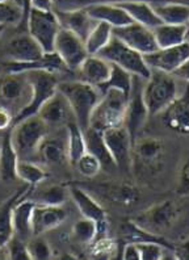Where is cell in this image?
Instances as JSON below:
<instances>
[{
  "label": "cell",
  "instance_id": "57",
  "mask_svg": "<svg viewBox=\"0 0 189 260\" xmlns=\"http://www.w3.org/2000/svg\"><path fill=\"white\" fill-rule=\"evenodd\" d=\"M13 2H15V3L17 4V6L21 7V10H22V0H13Z\"/></svg>",
  "mask_w": 189,
  "mask_h": 260
},
{
  "label": "cell",
  "instance_id": "23",
  "mask_svg": "<svg viewBox=\"0 0 189 260\" xmlns=\"http://www.w3.org/2000/svg\"><path fill=\"white\" fill-rule=\"evenodd\" d=\"M7 55L15 62H32L37 60L45 54L41 46L28 35H21L12 38L7 45Z\"/></svg>",
  "mask_w": 189,
  "mask_h": 260
},
{
  "label": "cell",
  "instance_id": "31",
  "mask_svg": "<svg viewBox=\"0 0 189 260\" xmlns=\"http://www.w3.org/2000/svg\"><path fill=\"white\" fill-rule=\"evenodd\" d=\"M152 8L163 24L189 25V4L162 2L152 4Z\"/></svg>",
  "mask_w": 189,
  "mask_h": 260
},
{
  "label": "cell",
  "instance_id": "26",
  "mask_svg": "<svg viewBox=\"0 0 189 260\" xmlns=\"http://www.w3.org/2000/svg\"><path fill=\"white\" fill-rule=\"evenodd\" d=\"M36 203L28 199V196L21 199L13 208L12 221L15 235L19 237L22 241L28 242L33 237V230H32V216H33V209H35Z\"/></svg>",
  "mask_w": 189,
  "mask_h": 260
},
{
  "label": "cell",
  "instance_id": "43",
  "mask_svg": "<svg viewBox=\"0 0 189 260\" xmlns=\"http://www.w3.org/2000/svg\"><path fill=\"white\" fill-rule=\"evenodd\" d=\"M74 167H76L79 174L82 175V176H84V178L93 179L94 176H98L99 172L101 171L103 166H101L100 160H99L96 156L92 155L91 152L87 151L82 158L79 159Z\"/></svg>",
  "mask_w": 189,
  "mask_h": 260
},
{
  "label": "cell",
  "instance_id": "42",
  "mask_svg": "<svg viewBox=\"0 0 189 260\" xmlns=\"http://www.w3.org/2000/svg\"><path fill=\"white\" fill-rule=\"evenodd\" d=\"M22 21V10L21 7L13 2L8 0L4 3H0V24L2 25H16L21 24Z\"/></svg>",
  "mask_w": 189,
  "mask_h": 260
},
{
  "label": "cell",
  "instance_id": "30",
  "mask_svg": "<svg viewBox=\"0 0 189 260\" xmlns=\"http://www.w3.org/2000/svg\"><path fill=\"white\" fill-rule=\"evenodd\" d=\"M20 158L12 143L11 130L3 137L0 145V180L13 181L17 179V163Z\"/></svg>",
  "mask_w": 189,
  "mask_h": 260
},
{
  "label": "cell",
  "instance_id": "19",
  "mask_svg": "<svg viewBox=\"0 0 189 260\" xmlns=\"http://www.w3.org/2000/svg\"><path fill=\"white\" fill-rule=\"evenodd\" d=\"M99 194L105 197L108 201L121 206L136 205L141 199V192L132 183L118 181V183H101L93 185Z\"/></svg>",
  "mask_w": 189,
  "mask_h": 260
},
{
  "label": "cell",
  "instance_id": "46",
  "mask_svg": "<svg viewBox=\"0 0 189 260\" xmlns=\"http://www.w3.org/2000/svg\"><path fill=\"white\" fill-rule=\"evenodd\" d=\"M137 247L139 250L141 260H161L163 259L164 251L167 250L162 244L155 243V242H142V243H137Z\"/></svg>",
  "mask_w": 189,
  "mask_h": 260
},
{
  "label": "cell",
  "instance_id": "22",
  "mask_svg": "<svg viewBox=\"0 0 189 260\" xmlns=\"http://www.w3.org/2000/svg\"><path fill=\"white\" fill-rule=\"evenodd\" d=\"M62 28H66L71 32L76 33L80 38L85 40L93 26L96 25V20L92 19L84 8H71V10H58L55 11Z\"/></svg>",
  "mask_w": 189,
  "mask_h": 260
},
{
  "label": "cell",
  "instance_id": "1",
  "mask_svg": "<svg viewBox=\"0 0 189 260\" xmlns=\"http://www.w3.org/2000/svg\"><path fill=\"white\" fill-rule=\"evenodd\" d=\"M58 91L65 95L73 109L74 118L83 130H87L91 124V116L94 107L101 99L98 87L85 82L58 83Z\"/></svg>",
  "mask_w": 189,
  "mask_h": 260
},
{
  "label": "cell",
  "instance_id": "14",
  "mask_svg": "<svg viewBox=\"0 0 189 260\" xmlns=\"http://www.w3.org/2000/svg\"><path fill=\"white\" fill-rule=\"evenodd\" d=\"M145 57L146 63L150 69L173 74L189 58V42L166 49H158Z\"/></svg>",
  "mask_w": 189,
  "mask_h": 260
},
{
  "label": "cell",
  "instance_id": "53",
  "mask_svg": "<svg viewBox=\"0 0 189 260\" xmlns=\"http://www.w3.org/2000/svg\"><path fill=\"white\" fill-rule=\"evenodd\" d=\"M29 11H30V0H22V21L21 24L25 25L26 19H28Z\"/></svg>",
  "mask_w": 189,
  "mask_h": 260
},
{
  "label": "cell",
  "instance_id": "38",
  "mask_svg": "<svg viewBox=\"0 0 189 260\" xmlns=\"http://www.w3.org/2000/svg\"><path fill=\"white\" fill-rule=\"evenodd\" d=\"M25 83H28L25 74H6L0 79V99L16 100L24 92Z\"/></svg>",
  "mask_w": 189,
  "mask_h": 260
},
{
  "label": "cell",
  "instance_id": "34",
  "mask_svg": "<svg viewBox=\"0 0 189 260\" xmlns=\"http://www.w3.org/2000/svg\"><path fill=\"white\" fill-rule=\"evenodd\" d=\"M113 37V26L104 21H98L84 40L89 55H98Z\"/></svg>",
  "mask_w": 189,
  "mask_h": 260
},
{
  "label": "cell",
  "instance_id": "56",
  "mask_svg": "<svg viewBox=\"0 0 189 260\" xmlns=\"http://www.w3.org/2000/svg\"><path fill=\"white\" fill-rule=\"evenodd\" d=\"M4 29H6V25H2V24H0V37H2V35H3Z\"/></svg>",
  "mask_w": 189,
  "mask_h": 260
},
{
  "label": "cell",
  "instance_id": "52",
  "mask_svg": "<svg viewBox=\"0 0 189 260\" xmlns=\"http://www.w3.org/2000/svg\"><path fill=\"white\" fill-rule=\"evenodd\" d=\"M172 75H175L176 78H179V79L185 80V82L189 84V58L179 67V69H177L176 71H175V73L172 74Z\"/></svg>",
  "mask_w": 189,
  "mask_h": 260
},
{
  "label": "cell",
  "instance_id": "39",
  "mask_svg": "<svg viewBox=\"0 0 189 260\" xmlns=\"http://www.w3.org/2000/svg\"><path fill=\"white\" fill-rule=\"evenodd\" d=\"M17 178L32 187H37L47 178V174L44 168L36 165L33 160L20 159L17 163Z\"/></svg>",
  "mask_w": 189,
  "mask_h": 260
},
{
  "label": "cell",
  "instance_id": "58",
  "mask_svg": "<svg viewBox=\"0 0 189 260\" xmlns=\"http://www.w3.org/2000/svg\"><path fill=\"white\" fill-rule=\"evenodd\" d=\"M4 2H8V0H0V3H4Z\"/></svg>",
  "mask_w": 189,
  "mask_h": 260
},
{
  "label": "cell",
  "instance_id": "5",
  "mask_svg": "<svg viewBox=\"0 0 189 260\" xmlns=\"http://www.w3.org/2000/svg\"><path fill=\"white\" fill-rule=\"evenodd\" d=\"M99 57L108 60L109 63L117 64L132 75L147 80L151 75V69L146 63L145 57L133 50L117 37H112L109 44L99 53Z\"/></svg>",
  "mask_w": 189,
  "mask_h": 260
},
{
  "label": "cell",
  "instance_id": "18",
  "mask_svg": "<svg viewBox=\"0 0 189 260\" xmlns=\"http://www.w3.org/2000/svg\"><path fill=\"white\" fill-rule=\"evenodd\" d=\"M38 116L42 118L46 125H67L69 122L73 121V109L70 107V103L65 98L62 92L57 89V92L54 93L50 99H47L44 103L40 111Z\"/></svg>",
  "mask_w": 189,
  "mask_h": 260
},
{
  "label": "cell",
  "instance_id": "25",
  "mask_svg": "<svg viewBox=\"0 0 189 260\" xmlns=\"http://www.w3.org/2000/svg\"><path fill=\"white\" fill-rule=\"evenodd\" d=\"M110 69L112 66L108 60L103 59L99 55H88L78 70L80 73L82 82L99 87L108 80L110 75Z\"/></svg>",
  "mask_w": 189,
  "mask_h": 260
},
{
  "label": "cell",
  "instance_id": "28",
  "mask_svg": "<svg viewBox=\"0 0 189 260\" xmlns=\"http://www.w3.org/2000/svg\"><path fill=\"white\" fill-rule=\"evenodd\" d=\"M121 239L123 242H133V243H142V242H155V243L162 244L167 250H175V244L170 241L164 239L161 234H154L151 232H147L143 228L137 225L133 219H128L121 223L120 228Z\"/></svg>",
  "mask_w": 189,
  "mask_h": 260
},
{
  "label": "cell",
  "instance_id": "45",
  "mask_svg": "<svg viewBox=\"0 0 189 260\" xmlns=\"http://www.w3.org/2000/svg\"><path fill=\"white\" fill-rule=\"evenodd\" d=\"M7 255L11 260H32L29 255L26 242L13 235L12 239L6 246Z\"/></svg>",
  "mask_w": 189,
  "mask_h": 260
},
{
  "label": "cell",
  "instance_id": "9",
  "mask_svg": "<svg viewBox=\"0 0 189 260\" xmlns=\"http://www.w3.org/2000/svg\"><path fill=\"white\" fill-rule=\"evenodd\" d=\"M164 159V145L152 136L138 137L133 143L132 163L146 175H156L161 171Z\"/></svg>",
  "mask_w": 189,
  "mask_h": 260
},
{
  "label": "cell",
  "instance_id": "3",
  "mask_svg": "<svg viewBox=\"0 0 189 260\" xmlns=\"http://www.w3.org/2000/svg\"><path fill=\"white\" fill-rule=\"evenodd\" d=\"M143 100L150 116L161 114L176 99L177 86L172 74L151 70V75L143 87Z\"/></svg>",
  "mask_w": 189,
  "mask_h": 260
},
{
  "label": "cell",
  "instance_id": "37",
  "mask_svg": "<svg viewBox=\"0 0 189 260\" xmlns=\"http://www.w3.org/2000/svg\"><path fill=\"white\" fill-rule=\"evenodd\" d=\"M37 158L49 165H62L67 159V146L60 140H46L40 145Z\"/></svg>",
  "mask_w": 189,
  "mask_h": 260
},
{
  "label": "cell",
  "instance_id": "59",
  "mask_svg": "<svg viewBox=\"0 0 189 260\" xmlns=\"http://www.w3.org/2000/svg\"><path fill=\"white\" fill-rule=\"evenodd\" d=\"M186 41H188V42H189V36H188V38H186Z\"/></svg>",
  "mask_w": 189,
  "mask_h": 260
},
{
  "label": "cell",
  "instance_id": "13",
  "mask_svg": "<svg viewBox=\"0 0 189 260\" xmlns=\"http://www.w3.org/2000/svg\"><path fill=\"white\" fill-rule=\"evenodd\" d=\"M142 91H143L142 87L134 88V84H133L132 92H130L128 105H126L125 117H123L122 125L128 130L133 143L136 142V140L139 137V133H141V130L145 126L146 121L150 117L147 107H146L145 100H143Z\"/></svg>",
  "mask_w": 189,
  "mask_h": 260
},
{
  "label": "cell",
  "instance_id": "33",
  "mask_svg": "<svg viewBox=\"0 0 189 260\" xmlns=\"http://www.w3.org/2000/svg\"><path fill=\"white\" fill-rule=\"evenodd\" d=\"M67 126V160L73 166L87 152L84 130L79 126L76 121H71Z\"/></svg>",
  "mask_w": 189,
  "mask_h": 260
},
{
  "label": "cell",
  "instance_id": "4",
  "mask_svg": "<svg viewBox=\"0 0 189 260\" xmlns=\"http://www.w3.org/2000/svg\"><path fill=\"white\" fill-rule=\"evenodd\" d=\"M128 100L129 96L118 89L110 88L105 91L92 112L89 126L100 132L109 127L121 126L123 124Z\"/></svg>",
  "mask_w": 189,
  "mask_h": 260
},
{
  "label": "cell",
  "instance_id": "44",
  "mask_svg": "<svg viewBox=\"0 0 189 260\" xmlns=\"http://www.w3.org/2000/svg\"><path fill=\"white\" fill-rule=\"evenodd\" d=\"M26 246H28L30 259L47 260L51 259V256H53V250H51L50 244L47 243L45 239L36 237L35 239H29L26 242Z\"/></svg>",
  "mask_w": 189,
  "mask_h": 260
},
{
  "label": "cell",
  "instance_id": "10",
  "mask_svg": "<svg viewBox=\"0 0 189 260\" xmlns=\"http://www.w3.org/2000/svg\"><path fill=\"white\" fill-rule=\"evenodd\" d=\"M54 51L59 55L69 70H78L80 64L88 57L83 38L69 29L62 28L55 38Z\"/></svg>",
  "mask_w": 189,
  "mask_h": 260
},
{
  "label": "cell",
  "instance_id": "7",
  "mask_svg": "<svg viewBox=\"0 0 189 260\" xmlns=\"http://www.w3.org/2000/svg\"><path fill=\"white\" fill-rule=\"evenodd\" d=\"M25 26L28 33L45 53H53L58 33L62 29L55 11H40L30 8Z\"/></svg>",
  "mask_w": 189,
  "mask_h": 260
},
{
  "label": "cell",
  "instance_id": "54",
  "mask_svg": "<svg viewBox=\"0 0 189 260\" xmlns=\"http://www.w3.org/2000/svg\"><path fill=\"white\" fill-rule=\"evenodd\" d=\"M118 2H126V0H92V3H118ZM143 2H148V3H162V2H170V0H143Z\"/></svg>",
  "mask_w": 189,
  "mask_h": 260
},
{
  "label": "cell",
  "instance_id": "21",
  "mask_svg": "<svg viewBox=\"0 0 189 260\" xmlns=\"http://www.w3.org/2000/svg\"><path fill=\"white\" fill-rule=\"evenodd\" d=\"M32 185L26 184L25 187L19 188L11 197H8L2 205H0V248H6L8 242L15 235L13 230V208L21 199L26 197L32 189Z\"/></svg>",
  "mask_w": 189,
  "mask_h": 260
},
{
  "label": "cell",
  "instance_id": "16",
  "mask_svg": "<svg viewBox=\"0 0 189 260\" xmlns=\"http://www.w3.org/2000/svg\"><path fill=\"white\" fill-rule=\"evenodd\" d=\"M3 70L6 74H25L29 71H49V73H60L67 71V66L65 64L59 55L53 53H45L40 59L32 62H15L7 60L3 63Z\"/></svg>",
  "mask_w": 189,
  "mask_h": 260
},
{
  "label": "cell",
  "instance_id": "15",
  "mask_svg": "<svg viewBox=\"0 0 189 260\" xmlns=\"http://www.w3.org/2000/svg\"><path fill=\"white\" fill-rule=\"evenodd\" d=\"M161 114L164 126L179 134L189 136V84Z\"/></svg>",
  "mask_w": 189,
  "mask_h": 260
},
{
  "label": "cell",
  "instance_id": "2",
  "mask_svg": "<svg viewBox=\"0 0 189 260\" xmlns=\"http://www.w3.org/2000/svg\"><path fill=\"white\" fill-rule=\"evenodd\" d=\"M46 132L47 125L38 114L13 125L11 127V137L19 158L26 160L37 158L38 149L46 137Z\"/></svg>",
  "mask_w": 189,
  "mask_h": 260
},
{
  "label": "cell",
  "instance_id": "47",
  "mask_svg": "<svg viewBox=\"0 0 189 260\" xmlns=\"http://www.w3.org/2000/svg\"><path fill=\"white\" fill-rule=\"evenodd\" d=\"M177 193L180 196H188L189 194V158L184 163L181 172H180V181L177 185Z\"/></svg>",
  "mask_w": 189,
  "mask_h": 260
},
{
  "label": "cell",
  "instance_id": "41",
  "mask_svg": "<svg viewBox=\"0 0 189 260\" xmlns=\"http://www.w3.org/2000/svg\"><path fill=\"white\" fill-rule=\"evenodd\" d=\"M118 246L113 239L105 237H98L89 243V254L96 259H110L117 255Z\"/></svg>",
  "mask_w": 189,
  "mask_h": 260
},
{
  "label": "cell",
  "instance_id": "17",
  "mask_svg": "<svg viewBox=\"0 0 189 260\" xmlns=\"http://www.w3.org/2000/svg\"><path fill=\"white\" fill-rule=\"evenodd\" d=\"M67 218V212L62 206L42 205L36 204L32 216V230L33 237H40L44 233L62 225Z\"/></svg>",
  "mask_w": 189,
  "mask_h": 260
},
{
  "label": "cell",
  "instance_id": "29",
  "mask_svg": "<svg viewBox=\"0 0 189 260\" xmlns=\"http://www.w3.org/2000/svg\"><path fill=\"white\" fill-rule=\"evenodd\" d=\"M84 137L85 145H87V151L91 152L92 155H94L100 160L101 166H103L104 170H107V171H113L114 168H117L116 163H114L113 158H112L109 150H108L107 145H105L103 132L89 126L88 129L84 130Z\"/></svg>",
  "mask_w": 189,
  "mask_h": 260
},
{
  "label": "cell",
  "instance_id": "12",
  "mask_svg": "<svg viewBox=\"0 0 189 260\" xmlns=\"http://www.w3.org/2000/svg\"><path fill=\"white\" fill-rule=\"evenodd\" d=\"M105 145L113 158L117 168L128 170L132 165V149L133 142L128 130L121 126H114L105 129L103 132Z\"/></svg>",
  "mask_w": 189,
  "mask_h": 260
},
{
  "label": "cell",
  "instance_id": "50",
  "mask_svg": "<svg viewBox=\"0 0 189 260\" xmlns=\"http://www.w3.org/2000/svg\"><path fill=\"white\" fill-rule=\"evenodd\" d=\"M175 257L180 260H189V241L180 243L179 246H175V250L172 251Z\"/></svg>",
  "mask_w": 189,
  "mask_h": 260
},
{
  "label": "cell",
  "instance_id": "36",
  "mask_svg": "<svg viewBox=\"0 0 189 260\" xmlns=\"http://www.w3.org/2000/svg\"><path fill=\"white\" fill-rule=\"evenodd\" d=\"M112 69H110V75L108 78V80L105 83H103L101 86L98 87V89L101 92V95L108 91L110 88L118 89L121 92H123L125 95L130 96L133 88V78L134 75H132L130 73H128L126 70L118 67L117 64L110 63Z\"/></svg>",
  "mask_w": 189,
  "mask_h": 260
},
{
  "label": "cell",
  "instance_id": "51",
  "mask_svg": "<svg viewBox=\"0 0 189 260\" xmlns=\"http://www.w3.org/2000/svg\"><path fill=\"white\" fill-rule=\"evenodd\" d=\"M30 8L40 11H54V0H30Z\"/></svg>",
  "mask_w": 189,
  "mask_h": 260
},
{
  "label": "cell",
  "instance_id": "32",
  "mask_svg": "<svg viewBox=\"0 0 189 260\" xmlns=\"http://www.w3.org/2000/svg\"><path fill=\"white\" fill-rule=\"evenodd\" d=\"M158 48L166 49L177 46L186 42L189 33V25H172V24H161L152 29Z\"/></svg>",
  "mask_w": 189,
  "mask_h": 260
},
{
  "label": "cell",
  "instance_id": "35",
  "mask_svg": "<svg viewBox=\"0 0 189 260\" xmlns=\"http://www.w3.org/2000/svg\"><path fill=\"white\" fill-rule=\"evenodd\" d=\"M33 187L28 194V199L35 201L36 204H42V205H54L62 206L66 201V196L69 189L63 185H50L45 187L42 189H35Z\"/></svg>",
  "mask_w": 189,
  "mask_h": 260
},
{
  "label": "cell",
  "instance_id": "8",
  "mask_svg": "<svg viewBox=\"0 0 189 260\" xmlns=\"http://www.w3.org/2000/svg\"><path fill=\"white\" fill-rule=\"evenodd\" d=\"M179 204L175 200H164L154 204L133 219L138 226L154 234H161L171 228L180 216Z\"/></svg>",
  "mask_w": 189,
  "mask_h": 260
},
{
  "label": "cell",
  "instance_id": "20",
  "mask_svg": "<svg viewBox=\"0 0 189 260\" xmlns=\"http://www.w3.org/2000/svg\"><path fill=\"white\" fill-rule=\"evenodd\" d=\"M83 8L93 20L107 22L113 28H120L134 22L126 11L117 3H92Z\"/></svg>",
  "mask_w": 189,
  "mask_h": 260
},
{
  "label": "cell",
  "instance_id": "60",
  "mask_svg": "<svg viewBox=\"0 0 189 260\" xmlns=\"http://www.w3.org/2000/svg\"><path fill=\"white\" fill-rule=\"evenodd\" d=\"M188 36H189V33H188Z\"/></svg>",
  "mask_w": 189,
  "mask_h": 260
},
{
  "label": "cell",
  "instance_id": "40",
  "mask_svg": "<svg viewBox=\"0 0 189 260\" xmlns=\"http://www.w3.org/2000/svg\"><path fill=\"white\" fill-rule=\"evenodd\" d=\"M73 237L79 243L89 244L98 237V222L93 219H79L73 226Z\"/></svg>",
  "mask_w": 189,
  "mask_h": 260
},
{
  "label": "cell",
  "instance_id": "11",
  "mask_svg": "<svg viewBox=\"0 0 189 260\" xmlns=\"http://www.w3.org/2000/svg\"><path fill=\"white\" fill-rule=\"evenodd\" d=\"M113 36L128 45L133 50L138 51L142 55H147L158 50V45L155 41L152 29L138 22H132L125 26L113 28Z\"/></svg>",
  "mask_w": 189,
  "mask_h": 260
},
{
  "label": "cell",
  "instance_id": "6",
  "mask_svg": "<svg viewBox=\"0 0 189 260\" xmlns=\"http://www.w3.org/2000/svg\"><path fill=\"white\" fill-rule=\"evenodd\" d=\"M25 75L32 88V99L30 102L16 114L13 118V125L32 116H36L44 103L57 92L58 89V79L54 73L29 71V73H25Z\"/></svg>",
  "mask_w": 189,
  "mask_h": 260
},
{
  "label": "cell",
  "instance_id": "27",
  "mask_svg": "<svg viewBox=\"0 0 189 260\" xmlns=\"http://www.w3.org/2000/svg\"><path fill=\"white\" fill-rule=\"evenodd\" d=\"M118 6L126 11V13L132 17L134 22H138L141 25H145L150 29L156 28L163 22L156 16L152 4L143 0H126V2H118Z\"/></svg>",
  "mask_w": 189,
  "mask_h": 260
},
{
  "label": "cell",
  "instance_id": "24",
  "mask_svg": "<svg viewBox=\"0 0 189 260\" xmlns=\"http://www.w3.org/2000/svg\"><path fill=\"white\" fill-rule=\"evenodd\" d=\"M67 189H69L70 196L75 203L76 208L84 218L93 219L98 223L107 221V214H105L103 206L94 200L88 192H85L83 188H79L76 185H70Z\"/></svg>",
  "mask_w": 189,
  "mask_h": 260
},
{
  "label": "cell",
  "instance_id": "55",
  "mask_svg": "<svg viewBox=\"0 0 189 260\" xmlns=\"http://www.w3.org/2000/svg\"><path fill=\"white\" fill-rule=\"evenodd\" d=\"M8 259V255H7L6 248H0V260Z\"/></svg>",
  "mask_w": 189,
  "mask_h": 260
},
{
  "label": "cell",
  "instance_id": "49",
  "mask_svg": "<svg viewBox=\"0 0 189 260\" xmlns=\"http://www.w3.org/2000/svg\"><path fill=\"white\" fill-rule=\"evenodd\" d=\"M13 116L10 111L4 107H0V130H6L12 127Z\"/></svg>",
  "mask_w": 189,
  "mask_h": 260
},
{
  "label": "cell",
  "instance_id": "48",
  "mask_svg": "<svg viewBox=\"0 0 189 260\" xmlns=\"http://www.w3.org/2000/svg\"><path fill=\"white\" fill-rule=\"evenodd\" d=\"M122 259L123 260H141V256H139V250L138 247H137V243L126 242L122 250Z\"/></svg>",
  "mask_w": 189,
  "mask_h": 260
}]
</instances>
